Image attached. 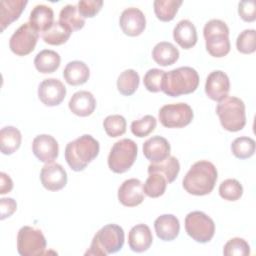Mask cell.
<instances>
[{"instance_id":"1","label":"cell","mask_w":256,"mask_h":256,"mask_svg":"<svg viewBox=\"0 0 256 256\" xmlns=\"http://www.w3.org/2000/svg\"><path fill=\"white\" fill-rule=\"evenodd\" d=\"M218 178L217 169L207 160L195 162L183 178V188L192 195L203 196L212 192Z\"/></svg>"},{"instance_id":"2","label":"cell","mask_w":256,"mask_h":256,"mask_svg":"<svg viewBox=\"0 0 256 256\" xmlns=\"http://www.w3.org/2000/svg\"><path fill=\"white\" fill-rule=\"evenodd\" d=\"M99 150V142L93 136L84 134L66 145L65 159L72 170L82 171L98 156Z\"/></svg>"},{"instance_id":"3","label":"cell","mask_w":256,"mask_h":256,"mask_svg":"<svg viewBox=\"0 0 256 256\" xmlns=\"http://www.w3.org/2000/svg\"><path fill=\"white\" fill-rule=\"evenodd\" d=\"M199 85L198 72L189 66L179 67L165 72L161 91L171 97H178L194 92Z\"/></svg>"},{"instance_id":"4","label":"cell","mask_w":256,"mask_h":256,"mask_svg":"<svg viewBox=\"0 0 256 256\" xmlns=\"http://www.w3.org/2000/svg\"><path fill=\"white\" fill-rule=\"evenodd\" d=\"M124 245L123 228L116 224H107L103 226L93 237L89 249L85 255L107 256L116 253Z\"/></svg>"},{"instance_id":"5","label":"cell","mask_w":256,"mask_h":256,"mask_svg":"<svg viewBox=\"0 0 256 256\" xmlns=\"http://www.w3.org/2000/svg\"><path fill=\"white\" fill-rule=\"evenodd\" d=\"M222 127L230 132H237L244 128L246 124V113L244 102L237 97L227 96L216 107Z\"/></svg>"},{"instance_id":"6","label":"cell","mask_w":256,"mask_h":256,"mask_svg":"<svg viewBox=\"0 0 256 256\" xmlns=\"http://www.w3.org/2000/svg\"><path fill=\"white\" fill-rule=\"evenodd\" d=\"M203 35L206 49L211 56L221 58L229 53V28L224 21L219 19L209 20L203 28Z\"/></svg>"},{"instance_id":"7","label":"cell","mask_w":256,"mask_h":256,"mask_svg":"<svg viewBox=\"0 0 256 256\" xmlns=\"http://www.w3.org/2000/svg\"><path fill=\"white\" fill-rule=\"evenodd\" d=\"M137 144L128 138L120 139L112 146L108 155V166L114 173H124L131 168L137 157Z\"/></svg>"},{"instance_id":"8","label":"cell","mask_w":256,"mask_h":256,"mask_svg":"<svg viewBox=\"0 0 256 256\" xmlns=\"http://www.w3.org/2000/svg\"><path fill=\"white\" fill-rule=\"evenodd\" d=\"M185 230L194 241L207 243L214 236L215 224L204 212L192 211L185 217Z\"/></svg>"},{"instance_id":"9","label":"cell","mask_w":256,"mask_h":256,"mask_svg":"<svg viewBox=\"0 0 256 256\" xmlns=\"http://www.w3.org/2000/svg\"><path fill=\"white\" fill-rule=\"evenodd\" d=\"M46 249V239L42 231L31 227L23 226L17 234V251L21 256L43 255Z\"/></svg>"},{"instance_id":"10","label":"cell","mask_w":256,"mask_h":256,"mask_svg":"<svg viewBox=\"0 0 256 256\" xmlns=\"http://www.w3.org/2000/svg\"><path fill=\"white\" fill-rule=\"evenodd\" d=\"M192 108L184 102L166 104L159 110L158 117L166 128H181L191 123L193 119Z\"/></svg>"},{"instance_id":"11","label":"cell","mask_w":256,"mask_h":256,"mask_svg":"<svg viewBox=\"0 0 256 256\" xmlns=\"http://www.w3.org/2000/svg\"><path fill=\"white\" fill-rule=\"evenodd\" d=\"M38 38L39 32L29 22H26L10 37V50L18 56L28 55L35 49Z\"/></svg>"},{"instance_id":"12","label":"cell","mask_w":256,"mask_h":256,"mask_svg":"<svg viewBox=\"0 0 256 256\" xmlns=\"http://www.w3.org/2000/svg\"><path fill=\"white\" fill-rule=\"evenodd\" d=\"M66 96V87L57 78L44 79L38 86V97L46 106L59 105Z\"/></svg>"},{"instance_id":"13","label":"cell","mask_w":256,"mask_h":256,"mask_svg":"<svg viewBox=\"0 0 256 256\" xmlns=\"http://www.w3.org/2000/svg\"><path fill=\"white\" fill-rule=\"evenodd\" d=\"M40 181L49 191L61 190L67 184L66 170L58 163H46L41 169Z\"/></svg>"},{"instance_id":"14","label":"cell","mask_w":256,"mask_h":256,"mask_svg":"<svg viewBox=\"0 0 256 256\" xmlns=\"http://www.w3.org/2000/svg\"><path fill=\"white\" fill-rule=\"evenodd\" d=\"M119 25L126 35L135 37L144 31L146 27V18L140 9L129 7L122 11L119 18Z\"/></svg>"},{"instance_id":"15","label":"cell","mask_w":256,"mask_h":256,"mask_svg":"<svg viewBox=\"0 0 256 256\" xmlns=\"http://www.w3.org/2000/svg\"><path fill=\"white\" fill-rule=\"evenodd\" d=\"M32 151L35 157L46 163L53 162L59 154V146L56 139L48 134L37 135L32 142Z\"/></svg>"},{"instance_id":"16","label":"cell","mask_w":256,"mask_h":256,"mask_svg":"<svg viewBox=\"0 0 256 256\" xmlns=\"http://www.w3.org/2000/svg\"><path fill=\"white\" fill-rule=\"evenodd\" d=\"M230 81L227 74L221 70L212 71L206 79L205 93L214 101H221L228 96Z\"/></svg>"},{"instance_id":"17","label":"cell","mask_w":256,"mask_h":256,"mask_svg":"<svg viewBox=\"0 0 256 256\" xmlns=\"http://www.w3.org/2000/svg\"><path fill=\"white\" fill-rule=\"evenodd\" d=\"M118 200L126 207H135L144 200L143 183L137 178L125 180L118 189Z\"/></svg>"},{"instance_id":"18","label":"cell","mask_w":256,"mask_h":256,"mask_svg":"<svg viewBox=\"0 0 256 256\" xmlns=\"http://www.w3.org/2000/svg\"><path fill=\"white\" fill-rule=\"evenodd\" d=\"M170 151L171 147L167 139L159 135L152 136L143 143V154L151 163L163 161L170 156Z\"/></svg>"},{"instance_id":"19","label":"cell","mask_w":256,"mask_h":256,"mask_svg":"<svg viewBox=\"0 0 256 256\" xmlns=\"http://www.w3.org/2000/svg\"><path fill=\"white\" fill-rule=\"evenodd\" d=\"M70 111L80 117L91 115L96 108V100L93 94L86 90L75 92L68 103Z\"/></svg>"},{"instance_id":"20","label":"cell","mask_w":256,"mask_h":256,"mask_svg":"<svg viewBox=\"0 0 256 256\" xmlns=\"http://www.w3.org/2000/svg\"><path fill=\"white\" fill-rule=\"evenodd\" d=\"M153 242V236L149 226L137 224L131 228L128 234V244L132 251L142 253L147 251Z\"/></svg>"},{"instance_id":"21","label":"cell","mask_w":256,"mask_h":256,"mask_svg":"<svg viewBox=\"0 0 256 256\" xmlns=\"http://www.w3.org/2000/svg\"><path fill=\"white\" fill-rule=\"evenodd\" d=\"M154 229L159 239L163 241H172L179 234L180 223L176 216L172 214H163L155 219Z\"/></svg>"},{"instance_id":"22","label":"cell","mask_w":256,"mask_h":256,"mask_svg":"<svg viewBox=\"0 0 256 256\" xmlns=\"http://www.w3.org/2000/svg\"><path fill=\"white\" fill-rule=\"evenodd\" d=\"M173 38L183 49L192 48L198 39L195 25L188 19L179 21L173 29Z\"/></svg>"},{"instance_id":"23","label":"cell","mask_w":256,"mask_h":256,"mask_svg":"<svg viewBox=\"0 0 256 256\" xmlns=\"http://www.w3.org/2000/svg\"><path fill=\"white\" fill-rule=\"evenodd\" d=\"M27 3L26 0H2L0 2L1 31H4L6 27L19 18Z\"/></svg>"},{"instance_id":"24","label":"cell","mask_w":256,"mask_h":256,"mask_svg":"<svg viewBox=\"0 0 256 256\" xmlns=\"http://www.w3.org/2000/svg\"><path fill=\"white\" fill-rule=\"evenodd\" d=\"M29 23L38 31H47L54 23V12L50 6L38 4L30 12Z\"/></svg>"},{"instance_id":"25","label":"cell","mask_w":256,"mask_h":256,"mask_svg":"<svg viewBox=\"0 0 256 256\" xmlns=\"http://www.w3.org/2000/svg\"><path fill=\"white\" fill-rule=\"evenodd\" d=\"M89 76V67L83 61L79 60L70 61L63 70V77L65 81L72 86H78L86 83Z\"/></svg>"},{"instance_id":"26","label":"cell","mask_w":256,"mask_h":256,"mask_svg":"<svg viewBox=\"0 0 256 256\" xmlns=\"http://www.w3.org/2000/svg\"><path fill=\"white\" fill-rule=\"evenodd\" d=\"M152 58L160 66H169L178 60L179 50L172 43L161 41L154 46Z\"/></svg>"},{"instance_id":"27","label":"cell","mask_w":256,"mask_h":256,"mask_svg":"<svg viewBox=\"0 0 256 256\" xmlns=\"http://www.w3.org/2000/svg\"><path fill=\"white\" fill-rule=\"evenodd\" d=\"M22 136L20 131L14 126H5L0 131V148L5 155L16 152L21 145Z\"/></svg>"},{"instance_id":"28","label":"cell","mask_w":256,"mask_h":256,"mask_svg":"<svg viewBox=\"0 0 256 256\" xmlns=\"http://www.w3.org/2000/svg\"><path fill=\"white\" fill-rule=\"evenodd\" d=\"M60 55L56 51L44 49L38 52L35 56L34 65L39 72L47 74L55 72L60 66Z\"/></svg>"},{"instance_id":"29","label":"cell","mask_w":256,"mask_h":256,"mask_svg":"<svg viewBox=\"0 0 256 256\" xmlns=\"http://www.w3.org/2000/svg\"><path fill=\"white\" fill-rule=\"evenodd\" d=\"M72 32L73 31L69 27L58 20L54 22L47 31L41 33V37L44 42L49 45H61L67 42Z\"/></svg>"},{"instance_id":"30","label":"cell","mask_w":256,"mask_h":256,"mask_svg":"<svg viewBox=\"0 0 256 256\" xmlns=\"http://www.w3.org/2000/svg\"><path fill=\"white\" fill-rule=\"evenodd\" d=\"M156 171L163 174L168 183H172L180 171V163L174 156H169L163 161L151 163L148 166V172Z\"/></svg>"},{"instance_id":"31","label":"cell","mask_w":256,"mask_h":256,"mask_svg":"<svg viewBox=\"0 0 256 256\" xmlns=\"http://www.w3.org/2000/svg\"><path fill=\"white\" fill-rule=\"evenodd\" d=\"M59 21L69 27L72 31L80 30L85 25V18L79 13L76 5L67 4L59 13Z\"/></svg>"},{"instance_id":"32","label":"cell","mask_w":256,"mask_h":256,"mask_svg":"<svg viewBox=\"0 0 256 256\" xmlns=\"http://www.w3.org/2000/svg\"><path fill=\"white\" fill-rule=\"evenodd\" d=\"M149 176L143 184L144 193L151 198H157L164 194L167 186V180L165 176L159 172H148Z\"/></svg>"},{"instance_id":"33","label":"cell","mask_w":256,"mask_h":256,"mask_svg":"<svg viewBox=\"0 0 256 256\" xmlns=\"http://www.w3.org/2000/svg\"><path fill=\"white\" fill-rule=\"evenodd\" d=\"M139 81V74L134 69H126L117 79L118 91L124 96H130L137 90Z\"/></svg>"},{"instance_id":"34","label":"cell","mask_w":256,"mask_h":256,"mask_svg":"<svg viewBox=\"0 0 256 256\" xmlns=\"http://www.w3.org/2000/svg\"><path fill=\"white\" fill-rule=\"evenodd\" d=\"M181 4V0H155L153 3L155 15L160 21H171L178 12Z\"/></svg>"},{"instance_id":"35","label":"cell","mask_w":256,"mask_h":256,"mask_svg":"<svg viewBox=\"0 0 256 256\" xmlns=\"http://www.w3.org/2000/svg\"><path fill=\"white\" fill-rule=\"evenodd\" d=\"M231 151L236 158H250L255 152V141L251 137L247 136L238 137L232 142Z\"/></svg>"},{"instance_id":"36","label":"cell","mask_w":256,"mask_h":256,"mask_svg":"<svg viewBox=\"0 0 256 256\" xmlns=\"http://www.w3.org/2000/svg\"><path fill=\"white\" fill-rule=\"evenodd\" d=\"M126 120L122 115L115 114L107 116L103 121V127L106 134L110 137H119L126 131Z\"/></svg>"},{"instance_id":"37","label":"cell","mask_w":256,"mask_h":256,"mask_svg":"<svg viewBox=\"0 0 256 256\" xmlns=\"http://www.w3.org/2000/svg\"><path fill=\"white\" fill-rule=\"evenodd\" d=\"M220 196L227 201H236L243 194V187L236 179H226L219 186Z\"/></svg>"},{"instance_id":"38","label":"cell","mask_w":256,"mask_h":256,"mask_svg":"<svg viewBox=\"0 0 256 256\" xmlns=\"http://www.w3.org/2000/svg\"><path fill=\"white\" fill-rule=\"evenodd\" d=\"M157 120L154 116L145 115L144 117L138 120H134L131 123V131L135 136L142 138L152 133L155 130Z\"/></svg>"},{"instance_id":"39","label":"cell","mask_w":256,"mask_h":256,"mask_svg":"<svg viewBox=\"0 0 256 256\" xmlns=\"http://www.w3.org/2000/svg\"><path fill=\"white\" fill-rule=\"evenodd\" d=\"M236 48L240 53L251 54L256 50V31L245 29L237 37Z\"/></svg>"},{"instance_id":"40","label":"cell","mask_w":256,"mask_h":256,"mask_svg":"<svg viewBox=\"0 0 256 256\" xmlns=\"http://www.w3.org/2000/svg\"><path fill=\"white\" fill-rule=\"evenodd\" d=\"M223 254L225 256H246L250 254V246L243 238L234 237L224 245Z\"/></svg>"},{"instance_id":"41","label":"cell","mask_w":256,"mask_h":256,"mask_svg":"<svg viewBox=\"0 0 256 256\" xmlns=\"http://www.w3.org/2000/svg\"><path fill=\"white\" fill-rule=\"evenodd\" d=\"M165 74V71L158 69V68H152L149 69L143 79V83L145 88L150 92H159L161 91L162 86V80L163 76Z\"/></svg>"},{"instance_id":"42","label":"cell","mask_w":256,"mask_h":256,"mask_svg":"<svg viewBox=\"0 0 256 256\" xmlns=\"http://www.w3.org/2000/svg\"><path fill=\"white\" fill-rule=\"evenodd\" d=\"M102 6V0H81L77 4L78 11L84 18L94 17L101 10Z\"/></svg>"},{"instance_id":"43","label":"cell","mask_w":256,"mask_h":256,"mask_svg":"<svg viewBox=\"0 0 256 256\" xmlns=\"http://www.w3.org/2000/svg\"><path fill=\"white\" fill-rule=\"evenodd\" d=\"M238 13L246 22H253L256 19L255 2L251 0H243L238 4Z\"/></svg>"},{"instance_id":"44","label":"cell","mask_w":256,"mask_h":256,"mask_svg":"<svg viewBox=\"0 0 256 256\" xmlns=\"http://www.w3.org/2000/svg\"><path fill=\"white\" fill-rule=\"evenodd\" d=\"M17 208V203L13 198H1L0 199V219L4 220L10 217Z\"/></svg>"},{"instance_id":"45","label":"cell","mask_w":256,"mask_h":256,"mask_svg":"<svg viewBox=\"0 0 256 256\" xmlns=\"http://www.w3.org/2000/svg\"><path fill=\"white\" fill-rule=\"evenodd\" d=\"M0 180H1V184H0V194H6L9 193L12 188H13V181L10 178V176L8 174H6L5 172H1L0 173Z\"/></svg>"}]
</instances>
